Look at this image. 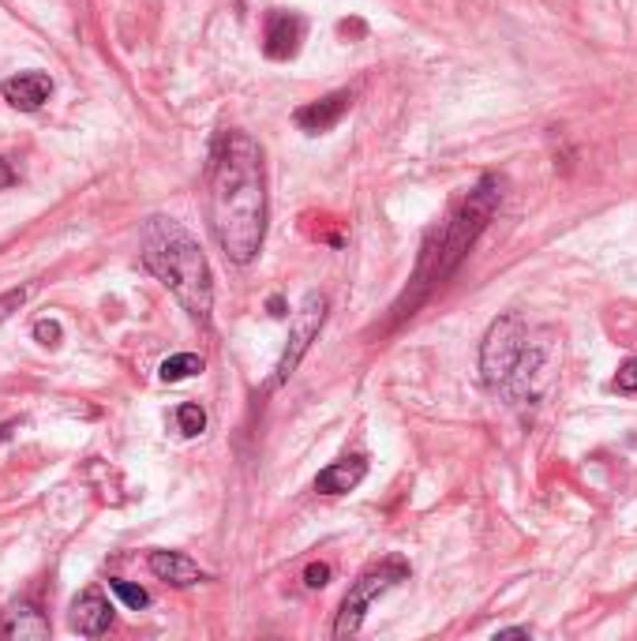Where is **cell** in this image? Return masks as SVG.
<instances>
[{"mask_svg":"<svg viewBox=\"0 0 637 641\" xmlns=\"http://www.w3.org/2000/svg\"><path fill=\"white\" fill-rule=\"evenodd\" d=\"M207 211L225 260L251 263L267 233V176L259 143L240 128H225L210 143Z\"/></svg>","mask_w":637,"mask_h":641,"instance_id":"cell-1","label":"cell"},{"mask_svg":"<svg viewBox=\"0 0 637 641\" xmlns=\"http://www.w3.org/2000/svg\"><path fill=\"white\" fill-rule=\"evenodd\" d=\"M499 203H503V181H499V176H484V181L454 206V214L428 236L424 252H420V260H417L413 282H409V289L401 293V301L394 304V323L409 319V315L431 297V289L443 285L450 274L462 266V260L480 241V233L487 230V222H492Z\"/></svg>","mask_w":637,"mask_h":641,"instance_id":"cell-2","label":"cell"},{"mask_svg":"<svg viewBox=\"0 0 637 641\" xmlns=\"http://www.w3.org/2000/svg\"><path fill=\"white\" fill-rule=\"evenodd\" d=\"M140 255H143L146 271L181 301V308L188 312L195 323L207 327L210 308H214V274H210L207 255L199 248V241H195L176 218L154 214V218L143 225Z\"/></svg>","mask_w":637,"mask_h":641,"instance_id":"cell-3","label":"cell"},{"mask_svg":"<svg viewBox=\"0 0 637 641\" xmlns=\"http://www.w3.org/2000/svg\"><path fill=\"white\" fill-rule=\"evenodd\" d=\"M528 323L525 315L506 312L487 327L484 342H480V379L487 383L492 390H503V383L510 379V372L517 368L525 345H528Z\"/></svg>","mask_w":637,"mask_h":641,"instance_id":"cell-4","label":"cell"},{"mask_svg":"<svg viewBox=\"0 0 637 641\" xmlns=\"http://www.w3.org/2000/svg\"><path fill=\"white\" fill-rule=\"evenodd\" d=\"M409 578V567L401 563V559H382V563L368 567L364 574L349 586L346 600H341V611L335 619V638H352L360 627H364V615L368 608L376 604V597L387 593L390 586H398V581Z\"/></svg>","mask_w":637,"mask_h":641,"instance_id":"cell-5","label":"cell"},{"mask_svg":"<svg viewBox=\"0 0 637 641\" xmlns=\"http://www.w3.org/2000/svg\"><path fill=\"white\" fill-rule=\"evenodd\" d=\"M555 376V345L552 342H536L528 334V345L517 360V368L510 372V379L503 383V394L514 406H533V401L544 398V390L552 387Z\"/></svg>","mask_w":637,"mask_h":641,"instance_id":"cell-6","label":"cell"},{"mask_svg":"<svg viewBox=\"0 0 637 641\" xmlns=\"http://www.w3.org/2000/svg\"><path fill=\"white\" fill-rule=\"evenodd\" d=\"M322 323H327V297H322V293H308V297L297 304L292 319H289V338H286V349H281L278 368H274V372H278L274 383H286L292 372L300 368V360L308 357L311 342L319 338Z\"/></svg>","mask_w":637,"mask_h":641,"instance_id":"cell-7","label":"cell"},{"mask_svg":"<svg viewBox=\"0 0 637 641\" xmlns=\"http://www.w3.org/2000/svg\"><path fill=\"white\" fill-rule=\"evenodd\" d=\"M304 31H308V27H304L300 16L274 8V12L267 16V23H263V49H267L270 61H289V57H297Z\"/></svg>","mask_w":637,"mask_h":641,"instance_id":"cell-8","label":"cell"},{"mask_svg":"<svg viewBox=\"0 0 637 641\" xmlns=\"http://www.w3.org/2000/svg\"><path fill=\"white\" fill-rule=\"evenodd\" d=\"M349 105H352V94L349 91H335V94H327V98H316V102L300 105V110L292 113V121H297L300 132L322 135V132H330V128L341 124V116L349 113Z\"/></svg>","mask_w":637,"mask_h":641,"instance_id":"cell-9","label":"cell"},{"mask_svg":"<svg viewBox=\"0 0 637 641\" xmlns=\"http://www.w3.org/2000/svg\"><path fill=\"white\" fill-rule=\"evenodd\" d=\"M0 94H4V102L12 105V110L34 113V110H42V105L49 102V94H53V79H49L45 72H19L12 79H4Z\"/></svg>","mask_w":637,"mask_h":641,"instance_id":"cell-10","label":"cell"},{"mask_svg":"<svg viewBox=\"0 0 637 641\" xmlns=\"http://www.w3.org/2000/svg\"><path fill=\"white\" fill-rule=\"evenodd\" d=\"M146 567H151V574L158 581H169L176 589H188V586H199L203 578V567L195 563V559L181 556V551H151V559H146Z\"/></svg>","mask_w":637,"mask_h":641,"instance_id":"cell-11","label":"cell"},{"mask_svg":"<svg viewBox=\"0 0 637 641\" xmlns=\"http://www.w3.org/2000/svg\"><path fill=\"white\" fill-rule=\"evenodd\" d=\"M113 627V608L97 589H86V593L72 604V630H80L83 638H97Z\"/></svg>","mask_w":637,"mask_h":641,"instance_id":"cell-12","label":"cell"},{"mask_svg":"<svg viewBox=\"0 0 637 641\" xmlns=\"http://www.w3.org/2000/svg\"><path fill=\"white\" fill-rule=\"evenodd\" d=\"M0 634L8 641H45L49 638V619L38 611L31 600H19L4 611V627Z\"/></svg>","mask_w":637,"mask_h":641,"instance_id":"cell-13","label":"cell"},{"mask_svg":"<svg viewBox=\"0 0 637 641\" xmlns=\"http://www.w3.org/2000/svg\"><path fill=\"white\" fill-rule=\"evenodd\" d=\"M368 477V461L364 458H341L335 461V466H327L316 477V491H322V496H346V491L360 488V480Z\"/></svg>","mask_w":637,"mask_h":641,"instance_id":"cell-14","label":"cell"},{"mask_svg":"<svg viewBox=\"0 0 637 641\" xmlns=\"http://www.w3.org/2000/svg\"><path fill=\"white\" fill-rule=\"evenodd\" d=\"M203 372V357H195V353H176V357H169L158 368L162 383H184L192 376H199Z\"/></svg>","mask_w":637,"mask_h":641,"instance_id":"cell-15","label":"cell"},{"mask_svg":"<svg viewBox=\"0 0 637 641\" xmlns=\"http://www.w3.org/2000/svg\"><path fill=\"white\" fill-rule=\"evenodd\" d=\"M203 428H207V413L195 406V401H184V406L176 409V431L192 439V436H199Z\"/></svg>","mask_w":637,"mask_h":641,"instance_id":"cell-16","label":"cell"},{"mask_svg":"<svg viewBox=\"0 0 637 641\" xmlns=\"http://www.w3.org/2000/svg\"><path fill=\"white\" fill-rule=\"evenodd\" d=\"M110 589H113V593L121 597L132 611H140V608L151 604V593H146V589H140V586H127V581H110Z\"/></svg>","mask_w":637,"mask_h":641,"instance_id":"cell-17","label":"cell"},{"mask_svg":"<svg viewBox=\"0 0 637 641\" xmlns=\"http://www.w3.org/2000/svg\"><path fill=\"white\" fill-rule=\"evenodd\" d=\"M615 390L623 394H637V357H630L623 364L619 372H615Z\"/></svg>","mask_w":637,"mask_h":641,"instance_id":"cell-18","label":"cell"},{"mask_svg":"<svg viewBox=\"0 0 637 641\" xmlns=\"http://www.w3.org/2000/svg\"><path fill=\"white\" fill-rule=\"evenodd\" d=\"M34 338L42 345H49V349L61 345V323H56V319H38L34 323Z\"/></svg>","mask_w":637,"mask_h":641,"instance_id":"cell-19","label":"cell"},{"mask_svg":"<svg viewBox=\"0 0 637 641\" xmlns=\"http://www.w3.org/2000/svg\"><path fill=\"white\" fill-rule=\"evenodd\" d=\"M327 581H330V567L327 563H311L308 574H304V586H308V589H322Z\"/></svg>","mask_w":637,"mask_h":641,"instance_id":"cell-20","label":"cell"},{"mask_svg":"<svg viewBox=\"0 0 637 641\" xmlns=\"http://www.w3.org/2000/svg\"><path fill=\"white\" fill-rule=\"evenodd\" d=\"M27 301V289H12V293H4V297H0V319H8V315H12V308H19V304Z\"/></svg>","mask_w":637,"mask_h":641,"instance_id":"cell-21","label":"cell"},{"mask_svg":"<svg viewBox=\"0 0 637 641\" xmlns=\"http://www.w3.org/2000/svg\"><path fill=\"white\" fill-rule=\"evenodd\" d=\"M16 181H19V173L8 165V157H0V189H12Z\"/></svg>","mask_w":637,"mask_h":641,"instance_id":"cell-22","label":"cell"},{"mask_svg":"<svg viewBox=\"0 0 637 641\" xmlns=\"http://www.w3.org/2000/svg\"><path fill=\"white\" fill-rule=\"evenodd\" d=\"M528 634H533L528 627H510V630H499L495 638H528Z\"/></svg>","mask_w":637,"mask_h":641,"instance_id":"cell-23","label":"cell"},{"mask_svg":"<svg viewBox=\"0 0 637 641\" xmlns=\"http://www.w3.org/2000/svg\"><path fill=\"white\" fill-rule=\"evenodd\" d=\"M12 431H16V420H12V424H0V442H4L8 436H12Z\"/></svg>","mask_w":637,"mask_h":641,"instance_id":"cell-24","label":"cell"}]
</instances>
